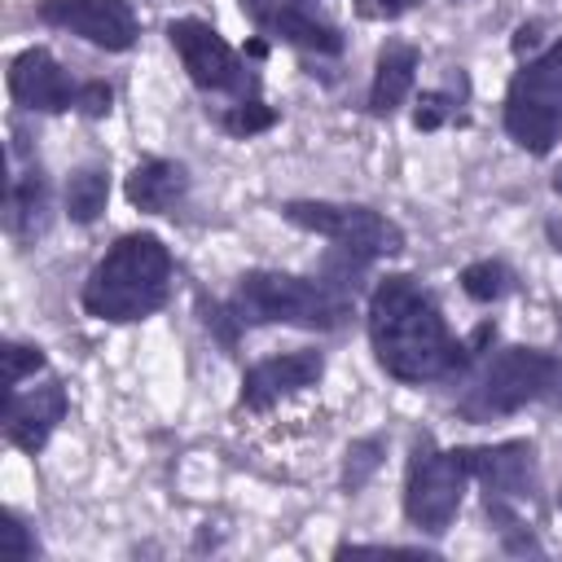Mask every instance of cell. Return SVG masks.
<instances>
[{"instance_id":"cell-1","label":"cell","mask_w":562,"mask_h":562,"mask_svg":"<svg viewBox=\"0 0 562 562\" xmlns=\"http://www.w3.org/2000/svg\"><path fill=\"white\" fill-rule=\"evenodd\" d=\"M369 338H373L378 364L400 382H430V378L457 369L461 351H470V347L452 342L439 307L413 277H386L373 290Z\"/></svg>"},{"instance_id":"cell-2","label":"cell","mask_w":562,"mask_h":562,"mask_svg":"<svg viewBox=\"0 0 562 562\" xmlns=\"http://www.w3.org/2000/svg\"><path fill=\"white\" fill-rule=\"evenodd\" d=\"M171 285V255L154 233H127L83 281V307L97 321H140L162 307Z\"/></svg>"},{"instance_id":"cell-3","label":"cell","mask_w":562,"mask_h":562,"mask_svg":"<svg viewBox=\"0 0 562 562\" xmlns=\"http://www.w3.org/2000/svg\"><path fill=\"white\" fill-rule=\"evenodd\" d=\"M237 321L246 325H303L334 329L347 316V299L321 281H303L290 272H250L237 285Z\"/></svg>"},{"instance_id":"cell-4","label":"cell","mask_w":562,"mask_h":562,"mask_svg":"<svg viewBox=\"0 0 562 562\" xmlns=\"http://www.w3.org/2000/svg\"><path fill=\"white\" fill-rule=\"evenodd\" d=\"M505 127L531 154H549L558 145L562 136V40L509 83Z\"/></svg>"},{"instance_id":"cell-5","label":"cell","mask_w":562,"mask_h":562,"mask_svg":"<svg viewBox=\"0 0 562 562\" xmlns=\"http://www.w3.org/2000/svg\"><path fill=\"white\" fill-rule=\"evenodd\" d=\"M562 364L549 356V351H536V347H509L501 351L487 373L479 378V386H470V395L461 400V413L470 422H487V417H501V413H514L531 400H540L553 382H558Z\"/></svg>"},{"instance_id":"cell-6","label":"cell","mask_w":562,"mask_h":562,"mask_svg":"<svg viewBox=\"0 0 562 562\" xmlns=\"http://www.w3.org/2000/svg\"><path fill=\"white\" fill-rule=\"evenodd\" d=\"M465 457L461 448L439 452L430 439H417L413 461H408V483H404V514L422 531H443L465 496Z\"/></svg>"},{"instance_id":"cell-7","label":"cell","mask_w":562,"mask_h":562,"mask_svg":"<svg viewBox=\"0 0 562 562\" xmlns=\"http://www.w3.org/2000/svg\"><path fill=\"white\" fill-rule=\"evenodd\" d=\"M285 220L321 233L329 241H338L342 250L356 255H395L404 250V233L400 224H391L386 215L369 211V206H342V202H285Z\"/></svg>"},{"instance_id":"cell-8","label":"cell","mask_w":562,"mask_h":562,"mask_svg":"<svg viewBox=\"0 0 562 562\" xmlns=\"http://www.w3.org/2000/svg\"><path fill=\"white\" fill-rule=\"evenodd\" d=\"M40 18L110 53L136 44V13L127 0H44Z\"/></svg>"},{"instance_id":"cell-9","label":"cell","mask_w":562,"mask_h":562,"mask_svg":"<svg viewBox=\"0 0 562 562\" xmlns=\"http://www.w3.org/2000/svg\"><path fill=\"white\" fill-rule=\"evenodd\" d=\"M167 35H171V44H176V53H180V61H184V70H189V79L198 88L220 92V88H237L241 83V61L220 40L215 26H206L198 18H180V22L167 26Z\"/></svg>"},{"instance_id":"cell-10","label":"cell","mask_w":562,"mask_h":562,"mask_svg":"<svg viewBox=\"0 0 562 562\" xmlns=\"http://www.w3.org/2000/svg\"><path fill=\"white\" fill-rule=\"evenodd\" d=\"M9 92H13V101L26 105V110L57 114V110H70V105H75V92H79V88L70 83V75L57 66L53 53L26 48V53H18L13 66H9Z\"/></svg>"},{"instance_id":"cell-11","label":"cell","mask_w":562,"mask_h":562,"mask_svg":"<svg viewBox=\"0 0 562 562\" xmlns=\"http://www.w3.org/2000/svg\"><path fill=\"white\" fill-rule=\"evenodd\" d=\"M470 479L487 487V501H522L536 487V461L527 443H492V448H461Z\"/></svg>"},{"instance_id":"cell-12","label":"cell","mask_w":562,"mask_h":562,"mask_svg":"<svg viewBox=\"0 0 562 562\" xmlns=\"http://www.w3.org/2000/svg\"><path fill=\"white\" fill-rule=\"evenodd\" d=\"M321 356L316 351H290V356H272L259 360L255 369H246L241 378V404L246 408H268L294 391H307L321 378Z\"/></svg>"},{"instance_id":"cell-13","label":"cell","mask_w":562,"mask_h":562,"mask_svg":"<svg viewBox=\"0 0 562 562\" xmlns=\"http://www.w3.org/2000/svg\"><path fill=\"white\" fill-rule=\"evenodd\" d=\"M61 417H66V391H61V382H44V386H35L26 395L13 391L9 395V408H4V435H9V443L35 452V448L48 443V435H53V426Z\"/></svg>"},{"instance_id":"cell-14","label":"cell","mask_w":562,"mask_h":562,"mask_svg":"<svg viewBox=\"0 0 562 562\" xmlns=\"http://www.w3.org/2000/svg\"><path fill=\"white\" fill-rule=\"evenodd\" d=\"M184 193V167L180 162H167V158H149L140 162L132 176H127V202L136 211H167L176 198Z\"/></svg>"},{"instance_id":"cell-15","label":"cell","mask_w":562,"mask_h":562,"mask_svg":"<svg viewBox=\"0 0 562 562\" xmlns=\"http://www.w3.org/2000/svg\"><path fill=\"white\" fill-rule=\"evenodd\" d=\"M413 75H417V53L408 44H386L382 57H378L373 88H369V110L373 114L400 110V101L413 92Z\"/></svg>"},{"instance_id":"cell-16","label":"cell","mask_w":562,"mask_h":562,"mask_svg":"<svg viewBox=\"0 0 562 562\" xmlns=\"http://www.w3.org/2000/svg\"><path fill=\"white\" fill-rule=\"evenodd\" d=\"M272 26H277V35H285L290 44H299L307 53H338L342 48V35L329 22H321L316 13H307L303 4H281L272 13Z\"/></svg>"},{"instance_id":"cell-17","label":"cell","mask_w":562,"mask_h":562,"mask_svg":"<svg viewBox=\"0 0 562 562\" xmlns=\"http://www.w3.org/2000/svg\"><path fill=\"white\" fill-rule=\"evenodd\" d=\"M105 198H110V180L101 167H83L70 176L66 184V215L75 224H92L101 211H105Z\"/></svg>"},{"instance_id":"cell-18","label":"cell","mask_w":562,"mask_h":562,"mask_svg":"<svg viewBox=\"0 0 562 562\" xmlns=\"http://www.w3.org/2000/svg\"><path fill=\"white\" fill-rule=\"evenodd\" d=\"M461 290H465L474 303H496V299L509 290V268L496 263V259L470 263V268L461 272Z\"/></svg>"},{"instance_id":"cell-19","label":"cell","mask_w":562,"mask_h":562,"mask_svg":"<svg viewBox=\"0 0 562 562\" xmlns=\"http://www.w3.org/2000/svg\"><path fill=\"white\" fill-rule=\"evenodd\" d=\"M40 211H44V180H40V171H26L9 198V220L18 233H26L31 224H40Z\"/></svg>"},{"instance_id":"cell-20","label":"cell","mask_w":562,"mask_h":562,"mask_svg":"<svg viewBox=\"0 0 562 562\" xmlns=\"http://www.w3.org/2000/svg\"><path fill=\"white\" fill-rule=\"evenodd\" d=\"M382 465V439H356L347 448V465H342V487L356 492L373 479V470Z\"/></svg>"},{"instance_id":"cell-21","label":"cell","mask_w":562,"mask_h":562,"mask_svg":"<svg viewBox=\"0 0 562 562\" xmlns=\"http://www.w3.org/2000/svg\"><path fill=\"white\" fill-rule=\"evenodd\" d=\"M272 123H277V110L263 101H237L224 114V132H233V136H255V132H268Z\"/></svg>"},{"instance_id":"cell-22","label":"cell","mask_w":562,"mask_h":562,"mask_svg":"<svg viewBox=\"0 0 562 562\" xmlns=\"http://www.w3.org/2000/svg\"><path fill=\"white\" fill-rule=\"evenodd\" d=\"M0 558H9V562L35 558V536L26 531V522L18 514H0Z\"/></svg>"},{"instance_id":"cell-23","label":"cell","mask_w":562,"mask_h":562,"mask_svg":"<svg viewBox=\"0 0 562 562\" xmlns=\"http://www.w3.org/2000/svg\"><path fill=\"white\" fill-rule=\"evenodd\" d=\"M40 364H44V351L40 347H31V342H4V382H9V391L22 378H31Z\"/></svg>"},{"instance_id":"cell-24","label":"cell","mask_w":562,"mask_h":562,"mask_svg":"<svg viewBox=\"0 0 562 562\" xmlns=\"http://www.w3.org/2000/svg\"><path fill=\"white\" fill-rule=\"evenodd\" d=\"M110 97H114L110 83H83V88L75 92V105L97 119V114H110Z\"/></svg>"},{"instance_id":"cell-25","label":"cell","mask_w":562,"mask_h":562,"mask_svg":"<svg viewBox=\"0 0 562 562\" xmlns=\"http://www.w3.org/2000/svg\"><path fill=\"white\" fill-rule=\"evenodd\" d=\"M417 0H356V13L360 18H373V22H391L400 13H408Z\"/></svg>"},{"instance_id":"cell-26","label":"cell","mask_w":562,"mask_h":562,"mask_svg":"<svg viewBox=\"0 0 562 562\" xmlns=\"http://www.w3.org/2000/svg\"><path fill=\"white\" fill-rule=\"evenodd\" d=\"M233 321H237V316H233ZM233 321H228V312H224V307H215V303L206 307V325L220 334V342H224V347H233V342H237V329H233Z\"/></svg>"},{"instance_id":"cell-27","label":"cell","mask_w":562,"mask_h":562,"mask_svg":"<svg viewBox=\"0 0 562 562\" xmlns=\"http://www.w3.org/2000/svg\"><path fill=\"white\" fill-rule=\"evenodd\" d=\"M413 123H417V127H426V132H430V127H439V123H443V101H439V97H422V105H417Z\"/></svg>"},{"instance_id":"cell-28","label":"cell","mask_w":562,"mask_h":562,"mask_svg":"<svg viewBox=\"0 0 562 562\" xmlns=\"http://www.w3.org/2000/svg\"><path fill=\"white\" fill-rule=\"evenodd\" d=\"M536 35H540V26H536V22H527V26H518V35H514V48H518V53H527V48L536 44Z\"/></svg>"},{"instance_id":"cell-29","label":"cell","mask_w":562,"mask_h":562,"mask_svg":"<svg viewBox=\"0 0 562 562\" xmlns=\"http://www.w3.org/2000/svg\"><path fill=\"white\" fill-rule=\"evenodd\" d=\"M553 189H558V193H562V167H558V176H553Z\"/></svg>"},{"instance_id":"cell-30","label":"cell","mask_w":562,"mask_h":562,"mask_svg":"<svg viewBox=\"0 0 562 562\" xmlns=\"http://www.w3.org/2000/svg\"><path fill=\"white\" fill-rule=\"evenodd\" d=\"M246 4H259V0H246Z\"/></svg>"}]
</instances>
